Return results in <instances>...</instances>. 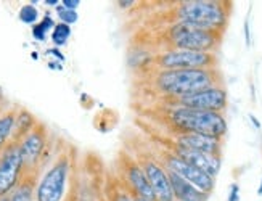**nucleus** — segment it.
Returning a JSON list of instances; mask_svg holds the SVG:
<instances>
[{
    "label": "nucleus",
    "mask_w": 262,
    "mask_h": 201,
    "mask_svg": "<svg viewBox=\"0 0 262 201\" xmlns=\"http://www.w3.org/2000/svg\"><path fill=\"white\" fill-rule=\"evenodd\" d=\"M47 53H49V55H53L55 58H58V60H61V61L64 60L63 53H61L60 50H56V49H50V50H47Z\"/></svg>",
    "instance_id": "26"
},
{
    "label": "nucleus",
    "mask_w": 262,
    "mask_h": 201,
    "mask_svg": "<svg viewBox=\"0 0 262 201\" xmlns=\"http://www.w3.org/2000/svg\"><path fill=\"white\" fill-rule=\"evenodd\" d=\"M43 147H45V130L42 126H39L36 129H32L19 143L23 166L31 167L36 164L37 160L40 158V153H42Z\"/></svg>",
    "instance_id": "12"
},
{
    "label": "nucleus",
    "mask_w": 262,
    "mask_h": 201,
    "mask_svg": "<svg viewBox=\"0 0 262 201\" xmlns=\"http://www.w3.org/2000/svg\"><path fill=\"white\" fill-rule=\"evenodd\" d=\"M176 140H177V145L190 148V150H198V151L215 154V156L222 154V143L224 142L221 139H212V137L201 136V133H190L188 132V133H179Z\"/></svg>",
    "instance_id": "13"
},
{
    "label": "nucleus",
    "mask_w": 262,
    "mask_h": 201,
    "mask_svg": "<svg viewBox=\"0 0 262 201\" xmlns=\"http://www.w3.org/2000/svg\"><path fill=\"white\" fill-rule=\"evenodd\" d=\"M127 181H129L130 187L134 188L135 196L143 198L146 201H156L155 192H153L150 182H148L143 167L137 166V164H130L127 167Z\"/></svg>",
    "instance_id": "15"
},
{
    "label": "nucleus",
    "mask_w": 262,
    "mask_h": 201,
    "mask_svg": "<svg viewBox=\"0 0 262 201\" xmlns=\"http://www.w3.org/2000/svg\"><path fill=\"white\" fill-rule=\"evenodd\" d=\"M32 195H34V184L29 178V181H23L21 184H18L10 201H32Z\"/></svg>",
    "instance_id": "18"
},
{
    "label": "nucleus",
    "mask_w": 262,
    "mask_h": 201,
    "mask_svg": "<svg viewBox=\"0 0 262 201\" xmlns=\"http://www.w3.org/2000/svg\"><path fill=\"white\" fill-rule=\"evenodd\" d=\"M68 171H70V163L63 156L61 160H58L50 167V171H47V174L40 181L36 193L37 201H61Z\"/></svg>",
    "instance_id": "6"
},
{
    "label": "nucleus",
    "mask_w": 262,
    "mask_h": 201,
    "mask_svg": "<svg viewBox=\"0 0 262 201\" xmlns=\"http://www.w3.org/2000/svg\"><path fill=\"white\" fill-rule=\"evenodd\" d=\"M179 106L191 108V109H204V111H215V113H224L229 105V97L224 87H212L193 94L188 97H182L176 100Z\"/></svg>",
    "instance_id": "8"
},
{
    "label": "nucleus",
    "mask_w": 262,
    "mask_h": 201,
    "mask_svg": "<svg viewBox=\"0 0 262 201\" xmlns=\"http://www.w3.org/2000/svg\"><path fill=\"white\" fill-rule=\"evenodd\" d=\"M158 64L164 71L174 70H214L217 68V57L209 52L169 50L158 57Z\"/></svg>",
    "instance_id": "5"
},
{
    "label": "nucleus",
    "mask_w": 262,
    "mask_h": 201,
    "mask_svg": "<svg viewBox=\"0 0 262 201\" xmlns=\"http://www.w3.org/2000/svg\"><path fill=\"white\" fill-rule=\"evenodd\" d=\"M257 195H262V181H260V187H259V190H257Z\"/></svg>",
    "instance_id": "30"
},
{
    "label": "nucleus",
    "mask_w": 262,
    "mask_h": 201,
    "mask_svg": "<svg viewBox=\"0 0 262 201\" xmlns=\"http://www.w3.org/2000/svg\"><path fill=\"white\" fill-rule=\"evenodd\" d=\"M23 167L25 166H23L19 143L11 142L0 158V198H5L18 185Z\"/></svg>",
    "instance_id": "7"
},
{
    "label": "nucleus",
    "mask_w": 262,
    "mask_h": 201,
    "mask_svg": "<svg viewBox=\"0 0 262 201\" xmlns=\"http://www.w3.org/2000/svg\"><path fill=\"white\" fill-rule=\"evenodd\" d=\"M169 42L174 50L214 53L222 42V32L206 31L187 23H177L169 29Z\"/></svg>",
    "instance_id": "4"
},
{
    "label": "nucleus",
    "mask_w": 262,
    "mask_h": 201,
    "mask_svg": "<svg viewBox=\"0 0 262 201\" xmlns=\"http://www.w3.org/2000/svg\"><path fill=\"white\" fill-rule=\"evenodd\" d=\"M45 4H47V5H56L58 2H56V0H45Z\"/></svg>",
    "instance_id": "29"
},
{
    "label": "nucleus",
    "mask_w": 262,
    "mask_h": 201,
    "mask_svg": "<svg viewBox=\"0 0 262 201\" xmlns=\"http://www.w3.org/2000/svg\"><path fill=\"white\" fill-rule=\"evenodd\" d=\"M169 119L180 133H201L206 137L224 140L229 130L224 113H215V111L179 106L170 113Z\"/></svg>",
    "instance_id": "3"
},
{
    "label": "nucleus",
    "mask_w": 262,
    "mask_h": 201,
    "mask_svg": "<svg viewBox=\"0 0 262 201\" xmlns=\"http://www.w3.org/2000/svg\"><path fill=\"white\" fill-rule=\"evenodd\" d=\"M15 115L7 113L0 118V150L7 147V142L10 140L11 133H13V126H15Z\"/></svg>",
    "instance_id": "17"
},
{
    "label": "nucleus",
    "mask_w": 262,
    "mask_h": 201,
    "mask_svg": "<svg viewBox=\"0 0 262 201\" xmlns=\"http://www.w3.org/2000/svg\"><path fill=\"white\" fill-rule=\"evenodd\" d=\"M232 4L217 0H190L182 2L177 8L179 23H187L206 31L225 32L229 25Z\"/></svg>",
    "instance_id": "2"
},
{
    "label": "nucleus",
    "mask_w": 262,
    "mask_h": 201,
    "mask_svg": "<svg viewBox=\"0 0 262 201\" xmlns=\"http://www.w3.org/2000/svg\"><path fill=\"white\" fill-rule=\"evenodd\" d=\"M37 10L34 5H25V7H21L19 10V19L23 21V23H26V25H32V23H36L37 21Z\"/></svg>",
    "instance_id": "20"
},
{
    "label": "nucleus",
    "mask_w": 262,
    "mask_h": 201,
    "mask_svg": "<svg viewBox=\"0 0 262 201\" xmlns=\"http://www.w3.org/2000/svg\"><path fill=\"white\" fill-rule=\"evenodd\" d=\"M32 36H34V39H37V40L43 42V40H45V31H43L39 25H36V26L32 28Z\"/></svg>",
    "instance_id": "22"
},
{
    "label": "nucleus",
    "mask_w": 262,
    "mask_h": 201,
    "mask_svg": "<svg viewBox=\"0 0 262 201\" xmlns=\"http://www.w3.org/2000/svg\"><path fill=\"white\" fill-rule=\"evenodd\" d=\"M135 2H132V0H126V2H119V5L121 7H130V5H134Z\"/></svg>",
    "instance_id": "27"
},
{
    "label": "nucleus",
    "mask_w": 262,
    "mask_h": 201,
    "mask_svg": "<svg viewBox=\"0 0 262 201\" xmlns=\"http://www.w3.org/2000/svg\"><path fill=\"white\" fill-rule=\"evenodd\" d=\"M249 118H251V121L254 122V126H256V127L259 129V127H260V124H259V121H257V119H256L254 116H249Z\"/></svg>",
    "instance_id": "28"
},
{
    "label": "nucleus",
    "mask_w": 262,
    "mask_h": 201,
    "mask_svg": "<svg viewBox=\"0 0 262 201\" xmlns=\"http://www.w3.org/2000/svg\"><path fill=\"white\" fill-rule=\"evenodd\" d=\"M0 201H10V198H7V196L5 198H0Z\"/></svg>",
    "instance_id": "33"
},
{
    "label": "nucleus",
    "mask_w": 262,
    "mask_h": 201,
    "mask_svg": "<svg viewBox=\"0 0 262 201\" xmlns=\"http://www.w3.org/2000/svg\"><path fill=\"white\" fill-rule=\"evenodd\" d=\"M143 171L155 192L156 201H176L167 171H164L161 166L153 161H145Z\"/></svg>",
    "instance_id": "11"
},
{
    "label": "nucleus",
    "mask_w": 262,
    "mask_h": 201,
    "mask_svg": "<svg viewBox=\"0 0 262 201\" xmlns=\"http://www.w3.org/2000/svg\"><path fill=\"white\" fill-rule=\"evenodd\" d=\"M174 154H177L179 158H182L191 166H195L196 169L206 172L208 175H211L214 178L221 171V164H222L221 156L203 153V151H198V150H190V148H185V147H180V145H176V153Z\"/></svg>",
    "instance_id": "10"
},
{
    "label": "nucleus",
    "mask_w": 262,
    "mask_h": 201,
    "mask_svg": "<svg viewBox=\"0 0 262 201\" xmlns=\"http://www.w3.org/2000/svg\"><path fill=\"white\" fill-rule=\"evenodd\" d=\"M58 15H60V19L63 21L64 25H68V26L77 21L76 10H66L64 7H58Z\"/></svg>",
    "instance_id": "21"
},
{
    "label": "nucleus",
    "mask_w": 262,
    "mask_h": 201,
    "mask_svg": "<svg viewBox=\"0 0 262 201\" xmlns=\"http://www.w3.org/2000/svg\"><path fill=\"white\" fill-rule=\"evenodd\" d=\"M2 100H4V92H2V88H0V103H2Z\"/></svg>",
    "instance_id": "32"
},
{
    "label": "nucleus",
    "mask_w": 262,
    "mask_h": 201,
    "mask_svg": "<svg viewBox=\"0 0 262 201\" xmlns=\"http://www.w3.org/2000/svg\"><path fill=\"white\" fill-rule=\"evenodd\" d=\"M229 201H240V187H238L236 184H233V185L230 187Z\"/></svg>",
    "instance_id": "24"
},
{
    "label": "nucleus",
    "mask_w": 262,
    "mask_h": 201,
    "mask_svg": "<svg viewBox=\"0 0 262 201\" xmlns=\"http://www.w3.org/2000/svg\"><path fill=\"white\" fill-rule=\"evenodd\" d=\"M70 36H71V28L68 26V25H64V23H60V25H56L53 28L52 40H53L55 46L60 47V46H64L68 37H70Z\"/></svg>",
    "instance_id": "19"
},
{
    "label": "nucleus",
    "mask_w": 262,
    "mask_h": 201,
    "mask_svg": "<svg viewBox=\"0 0 262 201\" xmlns=\"http://www.w3.org/2000/svg\"><path fill=\"white\" fill-rule=\"evenodd\" d=\"M66 201H70V199H66Z\"/></svg>",
    "instance_id": "34"
},
{
    "label": "nucleus",
    "mask_w": 262,
    "mask_h": 201,
    "mask_svg": "<svg viewBox=\"0 0 262 201\" xmlns=\"http://www.w3.org/2000/svg\"><path fill=\"white\" fill-rule=\"evenodd\" d=\"M134 201H146V199H143V198H139V196H134Z\"/></svg>",
    "instance_id": "31"
},
{
    "label": "nucleus",
    "mask_w": 262,
    "mask_h": 201,
    "mask_svg": "<svg viewBox=\"0 0 262 201\" xmlns=\"http://www.w3.org/2000/svg\"><path fill=\"white\" fill-rule=\"evenodd\" d=\"M32 126H34L32 115H29L28 111H25V109L19 111L18 116L15 118L13 133H11V137H13V143H19V139L26 137L28 133L32 130Z\"/></svg>",
    "instance_id": "16"
},
{
    "label": "nucleus",
    "mask_w": 262,
    "mask_h": 201,
    "mask_svg": "<svg viewBox=\"0 0 262 201\" xmlns=\"http://www.w3.org/2000/svg\"><path fill=\"white\" fill-rule=\"evenodd\" d=\"M166 164H167V171H172L177 175H180L182 178H185L187 182H190L191 185H195L201 192L211 195L212 190L215 187V178L208 175L206 172H203L200 169H196L195 166L188 164L187 161H184L182 158H179L177 154H167L166 156Z\"/></svg>",
    "instance_id": "9"
},
{
    "label": "nucleus",
    "mask_w": 262,
    "mask_h": 201,
    "mask_svg": "<svg viewBox=\"0 0 262 201\" xmlns=\"http://www.w3.org/2000/svg\"><path fill=\"white\" fill-rule=\"evenodd\" d=\"M167 175H169L170 185H172L176 201H208L209 195L198 190L195 185L187 182L185 178H182L172 171H167Z\"/></svg>",
    "instance_id": "14"
},
{
    "label": "nucleus",
    "mask_w": 262,
    "mask_h": 201,
    "mask_svg": "<svg viewBox=\"0 0 262 201\" xmlns=\"http://www.w3.org/2000/svg\"><path fill=\"white\" fill-rule=\"evenodd\" d=\"M159 92L176 100L198 94L212 87H224L222 74L214 70H174L161 71L155 79Z\"/></svg>",
    "instance_id": "1"
},
{
    "label": "nucleus",
    "mask_w": 262,
    "mask_h": 201,
    "mask_svg": "<svg viewBox=\"0 0 262 201\" xmlns=\"http://www.w3.org/2000/svg\"><path fill=\"white\" fill-rule=\"evenodd\" d=\"M61 4H63V7H64L66 10H76L81 2H79V0H63Z\"/></svg>",
    "instance_id": "25"
},
{
    "label": "nucleus",
    "mask_w": 262,
    "mask_h": 201,
    "mask_svg": "<svg viewBox=\"0 0 262 201\" xmlns=\"http://www.w3.org/2000/svg\"><path fill=\"white\" fill-rule=\"evenodd\" d=\"M39 26L45 31V32H47L49 29H52V28H55V25H53V19L47 15V16H43V19L40 21V23H39Z\"/></svg>",
    "instance_id": "23"
}]
</instances>
